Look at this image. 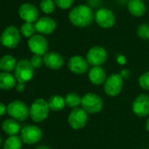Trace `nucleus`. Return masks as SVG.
<instances>
[{
	"instance_id": "obj_22",
	"label": "nucleus",
	"mask_w": 149,
	"mask_h": 149,
	"mask_svg": "<svg viewBox=\"0 0 149 149\" xmlns=\"http://www.w3.org/2000/svg\"><path fill=\"white\" fill-rule=\"evenodd\" d=\"M17 60L11 55H4L0 58V70L6 72L14 71L17 66Z\"/></svg>"
},
{
	"instance_id": "obj_16",
	"label": "nucleus",
	"mask_w": 149,
	"mask_h": 149,
	"mask_svg": "<svg viewBox=\"0 0 149 149\" xmlns=\"http://www.w3.org/2000/svg\"><path fill=\"white\" fill-rule=\"evenodd\" d=\"M68 69L75 74H83L89 69V63L87 59L81 56H73L70 58L68 64Z\"/></svg>"
},
{
	"instance_id": "obj_4",
	"label": "nucleus",
	"mask_w": 149,
	"mask_h": 149,
	"mask_svg": "<svg viewBox=\"0 0 149 149\" xmlns=\"http://www.w3.org/2000/svg\"><path fill=\"white\" fill-rule=\"evenodd\" d=\"M7 113L11 119L24 121L30 116V108L21 100H13L7 106Z\"/></svg>"
},
{
	"instance_id": "obj_10",
	"label": "nucleus",
	"mask_w": 149,
	"mask_h": 149,
	"mask_svg": "<svg viewBox=\"0 0 149 149\" xmlns=\"http://www.w3.org/2000/svg\"><path fill=\"white\" fill-rule=\"evenodd\" d=\"M29 50L35 55H45L48 49V43L41 34H34L27 42Z\"/></svg>"
},
{
	"instance_id": "obj_32",
	"label": "nucleus",
	"mask_w": 149,
	"mask_h": 149,
	"mask_svg": "<svg viewBox=\"0 0 149 149\" xmlns=\"http://www.w3.org/2000/svg\"><path fill=\"white\" fill-rule=\"evenodd\" d=\"M5 112H7V107L4 103L0 102V117H2L5 113Z\"/></svg>"
},
{
	"instance_id": "obj_5",
	"label": "nucleus",
	"mask_w": 149,
	"mask_h": 149,
	"mask_svg": "<svg viewBox=\"0 0 149 149\" xmlns=\"http://www.w3.org/2000/svg\"><path fill=\"white\" fill-rule=\"evenodd\" d=\"M81 105L88 113H97L102 110L104 103L101 97L93 93H88L82 97Z\"/></svg>"
},
{
	"instance_id": "obj_35",
	"label": "nucleus",
	"mask_w": 149,
	"mask_h": 149,
	"mask_svg": "<svg viewBox=\"0 0 149 149\" xmlns=\"http://www.w3.org/2000/svg\"><path fill=\"white\" fill-rule=\"evenodd\" d=\"M36 149H51L50 148L47 147V146H40V147H38Z\"/></svg>"
},
{
	"instance_id": "obj_36",
	"label": "nucleus",
	"mask_w": 149,
	"mask_h": 149,
	"mask_svg": "<svg viewBox=\"0 0 149 149\" xmlns=\"http://www.w3.org/2000/svg\"><path fill=\"white\" fill-rule=\"evenodd\" d=\"M146 128H147V130L148 131V133H149V118L148 119L147 122H146Z\"/></svg>"
},
{
	"instance_id": "obj_31",
	"label": "nucleus",
	"mask_w": 149,
	"mask_h": 149,
	"mask_svg": "<svg viewBox=\"0 0 149 149\" xmlns=\"http://www.w3.org/2000/svg\"><path fill=\"white\" fill-rule=\"evenodd\" d=\"M54 1L56 6L63 10L69 8L74 3V0H54Z\"/></svg>"
},
{
	"instance_id": "obj_15",
	"label": "nucleus",
	"mask_w": 149,
	"mask_h": 149,
	"mask_svg": "<svg viewBox=\"0 0 149 149\" xmlns=\"http://www.w3.org/2000/svg\"><path fill=\"white\" fill-rule=\"evenodd\" d=\"M35 30L41 35H49L54 32L56 28V22L49 17H43L34 24Z\"/></svg>"
},
{
	"instance_id": "obj_34",
	"label": "nucleus",
	"mask_w": 149,
	"mask_h": 149,
	"mask_svg": "<svg viewBox=\"0 0 149 149\" xmlns=\"http://www.w3.org/2000/svg\"><path fill=\"white\" fill-rule=\"evenodd\" d=\"M16 89H17L18 92H23L24 89H25L24 84L23 83H18V85H16Z\"/></svg>"
},
{
	"instance_id": "obj_25",
	"label": "nucleus",
	"mask_w": 149,
	"mask_h": 149,
	"mask_svg": "<svg viewBox=\"0 0 149 149\" xmlns=\"http://www.w3.org/2000/svg\"><path fill=\"white\" fill-rule=\"evenodd\" d=\"M82 101V98L76 93H69L65 97V103L70 108H76Z\"/></svg>"
},
{
	"instance_id": "obj_6",
	"label": "nucleus",
	"mask_w": 149,
	"mask_h": 149,
	"mask_svg": "<svg viewBox=\"0 0 149 149\" xmlns=\"http://www.w3.org/2000/svg\"><path fill=\"white\" fill-rule=\"evenodd\" d=\"M20 31L14 26L11 25L6 27L1 34L2 45L9 49L15 48L20 42Z\"/></svg>"
},
{
	"instance_id": "obj_17",
	"label": "nucleus",
	"mask_w": 149,
	"mask_h": 149,
	"mask_svg": "<svg viewBox=\"0 0 149 149\" xmlns=\"http://www.w3.org/2000/svg\"><path fill=\"white\" fill-rule=\"evenodd\" d=\"M45 65L52 70H58L62 67L64 60L63 58L57 52H47L43 57Z\"/></svg>"
},
{
	"instance_id": "obj_8",
	"label": "nucleus",
	"mask_w": 149,
	"mask_h": 149,
	"mask_svg": "<svg viewBox=\"0 0 149 149\" xmlns=\"http://www.w3.org/2000/svg\"><path fill=\"white\" fill-rule=\"evenodd\" d=\"M42 131L37 126L29 125L21 129L20 138L22 141L28 145L38 143L42 139Z\"/></svg>"
},
{
	"instance_id": "obj_37",
	"label": "nucleus",
	"mask_w": 149,
	"mask_h": 149,
	"mask_svg": "<svg viewBox=\"0 0 149 149\" xmlns=\"http://www.w3.org/2000/svg\"><path fill=\"white\" fill-rule=\"evenodd\" d=\"M1 145H2V138L0 136V147H1Z\"/></svg>"
},
{
	"instance_id": "obj_18",
	"label": "nucleus",
	"mask_w": 149,
	"mask_h": 149,
	"mask_svg": "<svg viewBox=\"0 0 149 149\" xmlns=\"http://www.w3.org/2000/svg\"><path fill=\"white\" fill-rule=\"evenodd\" d=\"M106 79V73L101 66H93L90 70L89 79L92 84L96 86L105 84Z\"/></svg>"
},
{
	"instance_id": "obj_26",
	"label": "nucleus",
	"mask_w": 149,
	"mask_h": 149,
	"mask_svg": "<svg viewBox=\"0 0 149 149\" xmlns=\"http://www.w3.org/2000/svg\"><path fill=\"white\" fill-rule=\"evenodd\" d=\"M36 30H35V26L32 23H27L25 22L20 28V33L25 37V38H31L34 35Z\"/></svg>"
},
{
	"instance_id": "obj_21",
	"label": "nucleus",
	"mask_w": 149,
	"mask_h": 149,
	"mask_svg": "<svg viewBox=\"0 0 149 149\" xmlns=\"http://www.w3.org/2000/svg\"><path fill=\"white\" fill-rule=\"evenodd\" d=\"M16 78L11 72H0V89L11 90L16 87Z\"/></svg>"
},
{
	"instance_id": "obj_1",
	"label": "nucleus",
	"mask_w": 149,
	"mask_h": 149,
	"mask_svg": "<svg viewBox=\"0 0 149 149\" xmlns=\"http://www.w3.org/2000/svg\"><path fill=\"white\" fill-rule=\"evenodd\" d=\"M69 21L77 27H86L92 23L93 13L89 6L81 4L74 7L68 14Z\"/></svg>"
},
{
	"instance_id": "obj_7",
	"label": "nucleus",
	"mask_w": 149,
	"mask_h": 149,
	"mask_svg": "<svg viewBox=\"0 0 149 149\" xmlns=\"http://www.w3.org/2000/svg\"><path fill=\"white\" fill-rule=\"evenodd\" d=\"M68 121L69 126L73 129L75 130L82 129L87 124L88 113L85 110H83L82 107L74 108L68 115Z\"/></svg>"
},
{
	"instance_id": "obj_13",
	"label": "nucleus",
	"mask_w": 149,
	"mask_h": 149,
	"mask_svg": "<svg viewBox=\"0 0 149 149\" xmlns=\"http://www.w3.org/2000/svg\"><path fill=\"white\" fill-rule=\"evenodd\" d=\"M95 20L100 27L109 29L115 24V16L111 10L102 8L97 10L95 14Z\"/></svg>"
},
{
	"instance_id": "obj_19",
	"label": "nucleus",
	"mask_w": 149,
	"mask_h": 149,
	"mask_svg": "<svg viewBox=\"0 0 149 149\" xmlns=\"http://www.w3.org/2000/svg\"><path fill=\"white\" fill-rule=\"evenodd\" d=\"M2 130L9 136H13L21 132V127L18 120L14 119H7L2 123Z\"/></svg>"
},
{
	"instance_id": "obj_20",
	"label": "nucleus",
	"mask_w": 149,
	"mask_h": 149,
	"mask_svg": "<svg viewBox=\"0 0 149 149\" xmlns=\"http://www.w3.org/2000/svg\"><path fill=\"white\" fill-rule=\"evenodd\" d=\"M127 8L129 12L134 17H141L146 12V5L142 0H129Z\"/></svg>"
},
{
	"instance_id": "obj_27",
	"label": "nucleus",
	"mask_w": 149,
	"mask_h": 149,
	"mask_svg": "<svg viewBox=\"0 0 149 149\" xmlns=\"http://www.w3.org/2000/svg\"><path fill=\"white\" fill-rule=\"evenodd\" d=\"M40 8L44 13L50 14L55 9V3L54 0H41L40 3Z\"/></svg>"
},
{
	"instance_id": "obj_9",
	"label": "nucleus",
	"mask_w": 149,
	"mask_h": 149,
	"mask_svg": "<svg viewBox=\"0 0 149 149\" xmlns=\"http://www.w3.org/2000/svg\"><path fill=\"white\" fill-rule=\"evenodd\" d=\"M105 92L111 97L119 95L123 88V78L120 74L114 73L109 76L104 84Z\"/></svg>"
},
{
	"instance_id": "obj_28",
	"label": "nucleus",
	"mask_w": 149,
	"mask_h": 149,
	"mask_svg": "<svg viewBox=\"0 0 149 149\" xmlns=\"http://www.w3.org/2000/svg\"><path fill=\"white\" fill-rule=\"evenodd\" d=\"M138 35L143 39H149V25L147 24H141L138 28Z\"/></svg>"
},
{
	"instance_id": "obj_11",
	"label": "nucleus",
	"mask_w": 149,
	"mask_h": 149,
	"mask_svg": "<svg viewBox=\"0 0 149 149\" xmlns=\"http://www.w3.org/2000/svg\"><path fill=\"white\" fill-rule=\"evenodd\" d=\"M19 17L27 23H36L39 19V10L38 8L30 3H22L18 10Z\"/></svg>"
},
{
	"instance_id": "obj_33",
	"label": "nucleus",
	"mask_w": 149,
	"mask_h": 149,
	"mask_svg": "<svg viewBox=\"0 0 149 149\" xmlns=\"http://www.w3.org/2000/svg\"><path fill=\"white\" fill-rule=\"evenodd\" d=\"M119 74L121 75V77H122L123 79H126V78L129 77V71H128V70H123Z\"/></svg>"
},
{
	"instance_id": "obj_38",
	"label": "nucleus",
	"mask_w": 149,
	"mask_h": 149,
	"mask_svg": "<svg viewBox=\"0 0 149 149\" xmlns=\"http://www.w3.org/2000/svg\"><path fill=\"white\" fill-rule=\"evenodd\" d=\"M0 44H2V43H1V36H0Z\"/></svg>"
},
{
	"instance_id": "obj_12",
	"label": "nucleus",
	"mask_w": 149,
	"mask_h": 149,
	"mask_svg": "<svg viewBox=\"0 0 149 149\" xmlns=\"http://www.w3.org/2000/svg\"><path fill=\"white\" fill-rule=\"evenodd\" d=\"M86 59L89 65L93 66H100L107 59V52L102 46H94L88 52Z\"/></svg>"
},
{
	"instance_id": "obj_3",
	"label": "nucleus",
	"mask_w": 149,
	"mask_h": 149,
	"mask_svg": "<svg viewBox=\"0 0 149 149\" xmlns=\"http://www.w3.org/2000/svg\"><path fill=\"white\" fill-rule=\"evenodd\" d=\"M34 73V68L30 63V60L21 59L18 62L17 66L14 70V76L18 83L29 82Z\"/></svg>"
},
{
	"instance_id": "obj_23",
	"label": "nucleus",
	"mask_w": 149,
	"mask_h": 149,
	"mask_svg": "<svg viewBox=\"0 0 149 149\" xmlns=\"http://www.w3.org/2000/svg\"><path fill=\"white\" fill-rule=\"evenodd\" d=\"M47 103H48L50 110L54 111V112L62 110L66 106L65 99L60 95H54V96L50 97Z\"/></svg>"
},
{
	"instance_id": "obj_14",
	"label": "nucleus",
	"mask_w": 149,
	"mask_h": 149,
	"mask_svg": "<svg viewBox=\"0 0 149 149\" xmlns=\"http://www.w3.org/2000/svg\"><path fill=\"white\" fill-rule=\"evenodd\" d=\"M133 111L139 117H145L149 114V96L140 94L133 102Z\"/></svg>"
},
{
	"instance_id": "obj_29",
	"label": "nucleus",
	"mask_w": 149,
	"mask_h": 149,
	"mask_svg": "<svg viewBox=\"0 0 149 149\" xmlns=\"http://www.w3.org/2000/svg\"><path fill=\"white\" fill-rule=\"evenodd\" d=\"M139 85L143 90H149V72L143 73L139 78Z\"/></svg>"
},
{
	"instance_id": "obj_24",
	"label": "nucleus",
	"mask_w": 149,
	"mask_h": 149,
	"mask_svg": "<svg viewBox=\"0 0 149 149\" xmlns=\"http://www.w3.org/2000/svg\"><path fill=\"white\" fill-rule=\"evenodd\" d=\"M22 140L18 135L9 136L4 144V149H21Z\"/></svg>"
},
{
	"instance_id": "obj_30",
	"label": "nucleus",
	"mask_w": 149,
	"mask_h": 149,
	"mask_svg": "<svg viewBox=\"0 0 149 149\" xmlns=\"http://www.w3.org/2000/svg\"><path fill=\"white\" fill-rule=\"evenodd\" d=\"M30 63H31V65H32V67H33L34 69L40 68V67H41L42 64L44 63L43 58H42V56H40V55H35V54H34V55L32 57V58L30 59Z\"/></svg>"
},
{
	"instance_id": "obj_2",
	"label": "nucleus",
	"mask_w": 149,
	"mask_h": 149,
	"mask_svg": "<svg viewBox=\"0 0 149 149\" xmlns=\"http://www.w3.org/2000/svg\"><path fill=\"white\" fill-rule=\"evenodd\" d=\"M49 106L44 99L35 100L30 107V117L34 122H41L45 120L49 113Z\"/></svg>"
}]
</instances>
